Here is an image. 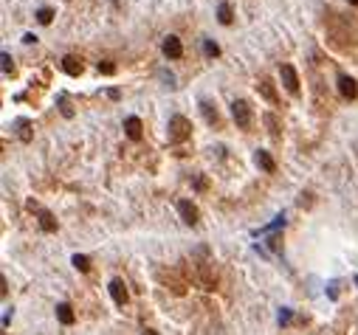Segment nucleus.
<instances>
[{
	"label": "nucleus",
	"instance_id": "4468645a",
	"mask_svg": "<svg viewBox=\"0 0 358 335\" xmlns=\"http://www.w3.org/2000/svg\"><path fill=\"white\" fill-rule=\"evenodd\" d=\"M57 318L62 321L65 327H68V324H73V310H71V304H68V301L57 304Z\"/></svg>",
	"mask_w": 358,
	"mask_h": 335
},
{
	"label": "nucleus",
	"instance_id": "423d86ee",
	"mask_svg": "<svg viewBox=\"0 0 358 335\" xmlns=\"http://www.w3.org/2000/svg\"><path fill=\"white\" fill-rule=\"evenodd\" d=\"M124 133H127L130 141H141V136H144L141 119H138V116H127V119H124Z\"/></svg>",
	"mask_w": 358,
	"mask_h": 335
},
{
	"label": "nucleus",
	"instance_id": "2eb2a0df",
	"mask_svg": "<svg viewBox=\"0 0 358 335\" xmlns=\"http://www.w3.org/2000/svg\"><path fill=\"white\" fill-rule=\"evenodd\" d=\"M217 20H220L223 26H231V23H234V12H231L229 3H220V6H217Z\"/></svg>",
	"mask_w": 358,
	"mask_h": 335
},
{
	"label": "nucleus",
	"instance_id": "6ab92c4d",
	"mask_svg": "<svg viewBox=\"0 0 358 335\" xmlns=\"http://www.w3.org/2000/svg\"><path fill=\"white\" fill-rule=\"evenodd\" d=\"M54 20V12H51L48 6H43V9H37V23H43V26H48V23Z\"/></svg>",
	"mask_w": 358,
	"mask_h": 335
},
{
	"label": "nucleus",
	"instance_id": "412c9836",
	"mask_svg": "<svg viewBox=\"0 0 358 335\" xmlns=\"http://www.w3.org/2000/svg\"><path fill=\"white\" fill-rule=\"evenodd\" d=\"M265 124H268V130H271V136H274V138H280V127H277V119H274L271 113L265 116Z\"/></svg>",
	"mask_w": 358,
	"mask_h": 335
},
{
	"label": "nucleus",
	"instance_id": "b1692460",
	"mask_svg": "<svg viewBox=\"0 0 358 335\" xmlns=\"http://www.w3.org/2000/svg\"><path fill=\"white\" fill-rule=\"evenodd\" d=\"M99 73H108L110 76V73H116V65L113 62H99Z\"/></svg>",
	"mask_w": 358,
	"mask_h": 335
},
{
	"label": "nucleus",
	"instance_id": "6e6552de",
	"mask_svg": "<svg viewBox=\"0 0 358 335\" xmlns=\"http://www.w3.org/2000/svg\"><path fill=\"white\" fill-rule=\"evenodd\" d=\"M110 296H113V301H116V304H119V307H124V304H127V299H130V296H127V287H124V282H122V279H113V282H110Z\"/></svg>",
	"mask_w": 358,
	"mask_h": 335
},
{
	"label": "nucleus",
	"instance_id": "20e7f679",
	"mask_svg": "<svg viewBox=\"0 0 358 335\" xmlns=\"http://www.w3.org/2000/svg\"><path fill=\"white\" fill-rule=\"evenodd\" d=\"M178 214L187 226H198V206L192 200H178Z\"/></svg>",
	"mask_w": 358,
	"mask_h": 335
},
{
	"label": "nucleus",
	"instance_id": "cd10ccee",
	"mask_svg": "<svg viewBox=\"0 0 358 335\" xmlns=\"http://www.w3.org/2000/svg\"><path fill=\"white\" fill-rule=\"evenodd\" d=\"M144 335H158V332H155V329H150V327H147V329H144Z\"/></svg>",
	"mask_w": 358,
	"mask_h": 335
},
{
	"label": "nucleus",
	"instance_id": "1a4fd4ad",
	"mask_svg": "<svg viewBox=\"0 0 358 335\" xmlns=\"http://www.w3.org/2000/svg\"><path fill=\"white\" fill-rule=\"evenodd\" d=\"M201 113H203V119H206L209 127L220 130V113H217V107H212V101H206V99L201 101Z\"/></svg>",
	"mask_w": 358,
	"mask_h": 335
},
{
	"label": "nucleus",
	"instance_id": "393cba45",
	"mask_svg": "<svg viewBox=\"0 0 358 335\" xmlns=\"http://www.w3.org/2000/svg\"><path fill=\"white\" fill-rule=\"evenodd\" d=\"M280 240H282L280 234H271V237H268V245H271L274 251H280Z\"/></svg>",
	"mask_w": 358,
	"mask_h": 335
},
{
	"label": "nucleus",
	"instance_id": "f257e3e1",
	"mask_svg": "<svg viewBox=\"0 0 358 335\" xmlns=\"http://www.w3.org/2000/svg\"><path fill=\"white\" fill-rule=\"evenodd\" d=\"M231 116H234V122L240 130H254V110H251V104L245 99H234L231 101Z\"/></svg>",
	"mask_w": 358,
	"mask_h": 335
},
{
	"label": "nucleus",
	"instance_id": "f03ea898",
	"mask_svg": "<svg viewBox=\"0 0 358 335\" xmlns=\"http://www.w3.org/2000/svg\"><path fill=\"white\" fill-rule=\"evenodd\" d=\"M192 136V122L187 116H172L169 119V141L172 144H184Z\"/></svg>",
	"mask_w": 358,
	"mask_h": 335
},
{
	"label": "nucleus",
	"instance_id": "c85d7f7f",
	"mask_svg": "<svg viewBox=\"0 0 358 335\" xmlns=\"http://www.w3.org/2000/svg\"><path fill=\"white\" fill-rule=\"evenodd\" d=\"M350 3H355V6H358V0H350Z\"/></svg>",
	"mask_w": 358,
	"mask_h": 335
},
{
	"label": "nucleus",
	"instance_id": "bb28decb",
	"mask_svg": "<svg viewBox=\"0 0 358 335\" xmlns=\"http://www.w3.org/2000/svg\"><path fill=\"white\" fill-rule=\"evenodd\" d=\"M23 43L31 45V43H37V37H34V34H23Z\"/></svg>",
	"mask_w": 358,
	"mask_h": 335
},
{
	"label": "nucleus",
	"instance_id": "f8f14e48",
	"mask_svg": "<svg viewBox=\"0 0 358 335\" xmlns=\"http://www.w3.org/2000/svg\"><path fill=\"white\" fill-rule=\"evenodd\" d=\"M254 161H257V166H259L262 172H277V164H274V158L268 155L265 150H257V152H254Z\"/></svg>",
	"mask_w": 358,
	"mask_h": 335
},
{
	"label": "nucleus",
	"instance_id": "ddd939ff",
	"mask_svg": "<svg viewBox=\"0 0 358 335\" xmlns=\"http://www.w3.org/2000/svg\"><path fill=\"white\" fill-rule=\"evenodd\" d=\"M40 229L45 231V234H51V231H57V220H54V214L51 211H45V208H40Z\"/></svg>",
	"mask_w": 358,
	"mask_h": 335
},
{
	"label": "nucleus",
	"instance_id": "9b49d317",
	"mask_svg": "<svg viewBox=\"0 0 358 335\" xmlns=\"http://www.w3.org/2000/svg\"><path fill=\"white\" fill-rule=\"evenodd\" d=\"M257 90H259V96H265L271 104H280V96H277V87H274L271 79H259V82H257Z\"/></svg>",
	"mask_w": 358,
	"mask_h": 335
},
{
	"label": "nucleus",
	"instance_id": "dca6fc26",
	"mask_svg": "<svg viewBox=\"0 0 358 335\" xmlns=\"http://www.w3.org/2000/svg\"><path fill=\"white\" fill-rule=\"evenodd\" d=\"M15 127H17V136H20V141H31V130H29V122H26V119H17Z\"/></svg>",
	"mask_w": 358,
	"mask_h": 335
},
{
	"label": "nucleus",
	"instance_id": "7ed1b4c3",
	"mask_svg": "<svg viewBox=\"0 0 358 335\" xmlns=\"http://www.w3.org/2000/svg\"><path fill=\"white\" fill-rule=\"evenodd\" d=\"M280 79H282V85L294 93V96H299V73H296L294 65H288V62L280 65Z\"/></svg>",
	"mask_w": 358,
	"mask_h": 335
},
{
	"label": "nucleus",
	"instance_id": "a211bd4d",
	"mask_svg": "<svg viewBox=\"0 0 358 335\" xmlns=\"http://www.w3.org/2000/svg\"><path fill=\"white\" fill-rule=\"evenodd\" d=\"M0 59H3V73H6V76H15V62H12V54H9V51H3V54H0Z\"/></svg>",
	"mask_w": 358,
	"mask_h": 335
},
{
	"label": "nucleus",
	"instance_id": "aec40b11",
	"mask_svg": "<svg viewBox=\"0 0 358 335\" xmlns=\"http://www.w3.org/2000/svg\"><path fill=\"white\" fill-rule=\"evenodd\" d=\"M203 54H206V57H220V45L217 43H212V40H206V43H203Z\"/></svg>",
	"mask_w": 358,
	"mask_h": 335
},
{
	"label": "nucleus",
	"instance_id": "5701e85b",
	"mask_svg": "<svg viewBox=\"0 0 358 335\" xmlns=\"http://www.w3.org/2000/svg\"><path fill=\"white\" fill-rule=\"evenodd\" d=\"M280 226H285V214H280V217H277V220H274L271 226H265L262 231H277V229H280Z\"/></svg>",
	"mask_w": 358,
	"mask_h": 335
},
{
	"label": "nucleus",
	"instance_id": "a878e982",
	"mask_svg": "<svg viewBox=\"0 0 358 335\" xmlns=\"http://www.w3.org/2000/svg\"><path fill=\"white\" fill-rule=\"evenodd\" d=\"M288 321H291V310H280V324L285 327Z\"/></svg>",
	"mask_w": 358,
	"mask_h": 335
},
{
	"label": "nucleus",
	"instance_id": "39448f33",
	"mask_svg": "<svg viewBox=\"0 0 358 335\" xmlns=\"http://www.w3.org/2000/svg\"><path fill=\"white\" fill-rule=\"evenodd\" d=\"M161 48H164V57H166V59H181V57H184V45H181V40H178L175 34L166 37Z\"/></svg>",
	"mask_w": 358,
	"mask_h": 335
},
{
	"label": "nucleus",
	"instance_id": "0eeeda50",
	"mask_svg": "<svg viewBox=\"0 0 358 335\" xmlns=\"http://www.w3.org/2000/svg\"><path fill=\"white\" fill-rule=\"evenodd\" d=\"M62 71L68 73V76H79V73L85 71V62H82L76 54H68V57H62Z\"/></svg>",
	"mask_w": 358,
	"mask_h": 335
},
{
	"label": "nucleus",
	"instance_id": "4be33fe9",
	"mask_svg": "<svg viewBox=\"0 0 358 335\" xmlns=\"http://www.w3.org/2000/svg\"><path fill=\"white\" fill-rule=\"evenodd\" d=\"M59 110H62V116H68V119L73 116V107L68 104V96H59Z\"/></svg>",
	"mask_w": 358,
	"mask_h": 335
},
{
	"label": "nucleus",
	"instance_id": "9d476101",
	"mask_svg": "<svg viewBox=\"0 0 358 335\" xmlns=\"http://www.w3.org/2000/svg\"><path fill=\"white\" fill-rule=\"evenodd\" d=\"M338 93L344 99H355L358 96V82L352 76H338Z\"/></svg>",
	"mask_w": 358,
	"mask_h": 335
},
{
	"label": "nucleus",
	"instance_id": "f3484780",
	"mask_svg": "<svg viewBox=\"0 0 358 335\" xmlns=\"http://www.w3.org/2000/svg\"><path fill=\"white\" fill-rule=\"evenodd\" d=\"M71 262H73V268H76V271H82V273H85V271H91V259H87L85 254H73V259H71Z\"/></svg>",
	"mask_w": 358,
	"mask_h": 335
}]
</instances>
